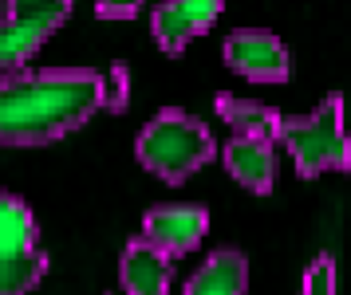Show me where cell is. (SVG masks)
I'll return each mask as SVG.
<instances>
[{
	"instance_id": "30bf717a",
	"label": "cell",
	"mask_w": 351,
	"mask_h": 295,
	"mask_svg": "<svg viewBox=\"0 0 351 295\" xmlns=\"http://www.w3.org/2000/svg\"><path fill=\"white\" fill-rule=\"evenodd\" d=\"M51 24L44 20H20V16H0V71H20L40 47L51 40Z\"/></svg>"
},
{
	"instance_id": "5b68a950",
	"label": "cell",
	"mask_w": 351,
	"mask_h": 295,
	"mask_svg": "<svg viewBox=\"0 0 351 295\" xmlns=\"http://www.w3.org/2000/svg\"><path fill=\"white\" fill-rule=\"evenodd\" d=\"M217 16H221V0H162L150 16L154 44L166 55H182L190 47V40L213 28Z\"/></svg>"
},
{
	"instance_id": "3957f363",
	"label": "cell",
	"mask_w": 351,
	"mask_h": 295,
	"mask_svg": "<svg viewBox=\"0 0 351 295\" xmlns=\"http://www.w3.org/2000/svg\"><path fill=\"white\" fill-rule=\"evenodd\" d=\"M276 142L292 154L300 177L351 170V146H348V134H343V99L328 94L324 107L296 114V118H280Z\"/></svg>"
},
{
	"instance_id": "ba28073f",
	"label": "cell",
	"mask_w": 351,
	"mask_h": 295,
	"mask_svg": "<svg viewBox=\"0 0 351 295\" xmlns=\"http://www.w3.org/2000/svg\"><path fill=\"white\" fill-rule=\"evenodd\" d=\"M225 170L233 173V181L265 197L276 185V150L265 138H249V134H233V142L225 146Z\"/></svg>"
},
{
	"instance_id": "4fadbf2b",
	"label": "cell",
	"mask_w": 351,
	"mask_h": 295,
	"mask_svg": "<svg viewBox=\"0 0 351 295\" xmlns=\"http://www.w3.org/2000/svg\"><path fill=\"white\" fill-rule=\"evenodd\" d=\"M48 276V252L36 248L32 256L4 260L0 256V295H32Z\"/></svg>"
},
{
	"instance_id": "8fae6325",
	"label": "cell",
	"mask_w": 351,
	"mask_h": 295,
	"mask_svg": "<svg viewBox=\"0 0 351 295\" xmlns=\"http://www.w3.org/2000/svg\"><path fill=\"white\" fill-rule=\"evenodd\" d=\"M40 248V225L16 193H0V256L20 260Z\"/></svg>"
},
{
	"instance_id": "52a82bcc",
	"label": "cell",
	"mask_w": 351,
	"mask_h": 295,
	"mask_svg": "<svg viewBox=\"0 0 351 295\" xmlns=\"http://www.w3.org/2000/svg\"><path fill=\"white\" fill-rule=\"evenodd\" d=\"M119 283L127 287V295H170L174 256L154 248L143 236H134L123 252V260H119Z\"/></svg>"
},
{
	"instance_id": "7c38bea8",
	"label": "cell",
	"mask_w": 351,
	"mask_h": 295,
	"mask_svg": "<svg viewBox=\"0 0 351 295\" xmlns=\"http://www.w3.org/2000/svg\"><path fill=\"white\" fill-rule=\"evenodd\" d=\"M213 107H217V114H221L237 134L265 138V142H276V134H280V118H285V114H280L276 107H269V103L237 99V94H217Z\"/></svg>"
},
{
	"instance_id": "7a4b0ae2",
	"label": "cell",
	"mask_w": 351,
	"mask_h": 295,
	"mask_svg": "<svg viewBox=\"0 0 351 295\" xmlns=\"http://www.w3.org/2000/svg\"><path fill=\"white\" fill-rule=\"evenodd\" d=\"M134 154L154 177L182 185L190 173H197L206 162L217 157V142L193 114L166 107L143 126V134L134 142Z\"/></svg>"
},
{
	"instance_id": "6da1fadb",
	"label": "cell",
	"mask_w": 351,
	"mask_h": 295,
	"mask_svg": "<svg viewBox=\"0 0 351 295\" xmlns=\"http://www.w3.org/2000/svg\"><path fill=\"white\" fill-rule=\"evenodd\" d=\"M103 110V75L91 67H40L0 79V142L48 146Z\"/></svg>"
},
{
	"instance_id": "e0dca14e",
	"label": "cell",
	"mask_w": 351,
	"mask_h": 295,
	"mask_svg": "<svg viewBox=\"0 0 351 295\" xmlns=\"http://www.w3.org/2000/svg\"><path fill=\"white\" fill-rule=\"evenodd\" d=\"M143 8V0H95L99 20H134Z\"/></svg>"
},
{
	"instance_id": "5bb4252c",
	"label": "cell",
	"mask_w": 351,
	"mask_h": 295,
	"mask_svg": "<svg viewBox=\"0 0 351 295\" xmlns=\"http://www.w3.org/2000/svg\"><path fill=\"white\" fill-rule=\"evenodd\" d=\"M4 16H20V20H44L51 28H60L71 16V0H8Z\"/></svg>"
},
{
	"instance_id": "8992f818",
	"label": "cell",
	"mask_w": 351,
	"mask_h": 295,
	"mask_svg": "<svg viewBox=\"0 0 351 295\" xmlns=\"http://www.w3.org/2000/svg\"><path fill=\"white\" fill-rule=\"evenodd\" d=\"M209 233V213L202 205H154L143 217V240L170 256L193 252Z\"/></svg>"
},
{
	"instance_id": "9a60e30c",
	"label": "cell",
	"mask_w": 351,
	"mask_h": 295,
	"mask_svg": "<svg viewBox=\"0 0 351 295\" xmlns=\"http://www.w3.org/2000/svg\"><path fill=\"white\" fill-rule=\"evenodd\" d=\"M304 295H335V260L316 256L304 272Z\"/></svg>"
},
{
	"instance_id": "9c48e42d",
	"label": "cell",
	"mask_w": 351,
	"mask_h": 295,
	"mask_svg": "<svg viewBox=\"0 0 351 295\" xmlns=\"http://www.w3.org/2000/svg\"><path fill=\"white\" fill-rule=\"evenodd\" d=\"M245 283H249L245 256L237 248H221L186 280V295H245Z\"/></svg>"
},
{
	"instance_id": "277c9868",
	"label": "cell",
	"mask_w": 351,
	"mask_h": 295,
	"mask_svg": "<svg viewBox=\"0 0 351 295\" xmlns=\"http://www.w3.org/2000/svg\"><path fill=\"white\" fill-rule=\"evenodd\" d=\"M225 63L237 71V75L253 79V83H285L292 75V55L288 47L261 28H241L233 31L221 47Z\"/></svg>"
},
{
	"instance_id": "2e32d148",
	"label": "cell",
	"mask_w": 351,
	"mask_h": 295,
	"mask_svg": "<svg viewBox=\"0 0 351 295\" xmlns=\"http://www.w3.org/2000/svg\"><path fill=\"white\" fill-rule=\"evenodd\" d=\"M130 94V71L123 63H114L111 71L103 75V110H123Z\"/></svg>"
}]
</instances>
